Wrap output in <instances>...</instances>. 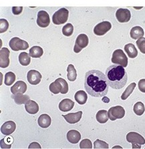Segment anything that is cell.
I'll use <instances>...</instances> for the list:
<instances>
[{
	"label": "cell",
	"mask_w": 145,
	"mask_h": 149,
	"mask_svg": "<svg viewBox=\"0 0 145 149\" xmlns=\"http://www.w3.org/2000/svg\"><path fill=\"white\" fill-rule=\"evenodd\" d=\"M12 97L14 100L15 102L18 105L25 104L29 100V97L28 95H24V94H13Z\"/></svg>",
	"instance_id": "obj_25"
},
{
	"label": "cell",
	"mask_w": 145,
	"mask_h": 149,
	"mask_svg": "<svg viewBox=\"0 0 145 149\" xmlns=\"http://www.w3.org/2000/svg\"><path fill=\"white\" fill-rule=\"evenodd\" d=\"M15 80V75L13 72H9L8 73L6 74L4 84H5L6 86H12L13 84L14 83Z\"/></svg>",
	"instance_id": "obj_31"
},
{
	"label": "cell",
	"mask_w": 145,
	"mask_h": 149,
	"mask_svg": "<svg viewBox=\"0 0 145 149\" xmlns=\"http://www.w3.org/2000/svg\"><path fill=\"white\" fill-rule=\"evenodd\" d=\"M67 72H68V74H67L68 80L70 81V82H74V81H75L76 80L77 72L74 66V65L72 64L68 65V68H67Z\"/></svg>",
	"instance_id": "obj_29"
},
{
	"label": "cell",
	"mask_w": 145,
	"mask_h": 149,
	"mask_svg": "<svg viewBox=\"0 0 145 149\" xmlns=\"http://www.w3.org/2000/svg\"><path fill=\"white\" fill-rule=\"evenodd\" d=\"M16 128L15 123L13 121H7L1 127V132L4 135L9 136L15 131Z\"/></svg>",
	"instance_id": "obj_16"
},
{
	"label": "cell",
	"mask_w": 145,
	"mask_h": 149,
	"mask_svg": "<svg viewBox=\"0 0 145 149\" xmlns=\"http://www.w3.org/2000/svg\"><path fill=\"white\" fill-rule=\"evenodd\" d=\"M88 43H89V39H88V36L84 33L80 34L76 40L75 45L74 47V52L76 54L80 52L84 48L87 47Z\"/></svg>",
	"instance_id": "obj_7"
},
{
	"label": "cell",
	"mask_w": 145,
	"mask_h": 149,
	"mask_svg": "<svg viewBox=\"0 0 145 149\" xmlns=\"http://www.w3.org/2000/svg\"><path fill=\"white\" fill-rule=\"evenodd\" d=\"M74 102L68 98H65L59 104V109L62 112H68L74 108Z\"/></svg>",
	"instance_id": "obj_18"
},
{
	"label": "cell",
	"mask_w": 145,
	"mask_h": 149,
	"mask_svg": "<svg viewBox=\"0 0 145 149\" xmlns=\"http://www.w3.org/2000/svg\"><path fill=\"white\" fill-rule=\"evenodd\" d=\"M108 85L106 75L97 70H92L86 73L84 88L89 95L96 98L103 97L108 92Z\"/></svg>",
	"instance_id": "obj_1"
},
{
	"label": "cell",
	"mask_w": 145,
	"mask_h": 149,
	"mask_svg": "<svg viewBox=\"0 0 145 149\" xmlns=\"http://www.w3.org/2000/svg\"><path fill=\"white\" fill-rule=\"evenodd\" d=\"M144 30L141 27L135 26L131 29L130 35L131 38L134 40H139V38L144 36Z\"/></svg>",
	"instance_id": "obj_22"
},
{
	"label": "cell",
	"mask_w": 145,
	"mask_h": 149,
	"mask_svg": "<svg viewBox=\"0 0 145 149\" xmlns=\"http://www.w3.org/2000/svg\"><path fill=\"white\" fill-rule=\"evenodd\" d=\"M124 50L130 58H135L138 56V51L133 44H127L124 46Z\"/></svg>",
	"instance_id": "obj_24"
},
{
	"label": "cell",
	"mask_w": 145,
	"mask_h": 149,
	"mask_svg": "<svg viewBox=\"0 0 145 149\" xmlns=\"http://www.w3.org/2000/svg\"><path fill=\"white\" fill-rule=\"evenodd\" d=\"M74 31V26L72 24H67L62 28V33L65 36H71Z\"/></svg>",
	"instance_id": "obj_33"
},
{
	"label": "cell",
	"mask_w": 145,
	"mask_h": 149,
	"mask_svg": "<svg viewBox=\"0 0 145 149\" xmlns=\"http://www.w3.org/2000/svg\"><path fill=\"white\" fill-rule=\"evenodd\" d=\"M29 148H41V146L38 143H32L29 144Z\"/></svg>",
	"instance_id": "obj_41"
},
{
	"label": "cell",
	"mask_w": 145,
	"mask_h": 149,
	"mask_svg": "<svg viewBox=\"0 0 145 149\" xmlns=\"http://www.w3.org/2000/svg\"><path fill=\"white\" fill-rule=\"evenodd\" d=\"M133 110L135 113L138 115V116H141L144 114L145 108L144 104L141 102H137L134 105Z\"/></svg>",
	"instance_id": "obj_32"
},
{
	"label": "cell",
	"mask_w": 145,
	"mask_h": 149,
	"mask_svg": "<svg viewBox=\"0 0 145 149\" xmlns=\"http://www.w3.org/2000/svg\"><path fill=\"white\" fill-rule=\"evenodd\" d=\"M27 84L24 81L19 80L14 84L13 86L11 87V92L13 94H24L27 90Z\"/></svg>",
	"instance_id": "obj_15"
},
{
	"label": "cell",
	"mask_w": 145,
	"mask_h": 149,
	"mask_svg": "<svg viewBox=\"0 0 145 149\" xmlns=\"http://www.w3.org/2000/svg\"><path fill=\"white\" fill-rule=\"evenodd\" d=\"M80 148H92V144L89 139H84L80 143Z\"/></svg>",
	"instance_id": "obj_38"
},
{
	"label": "cell",
	"mask_w": 145,
	"mask_h": 149,
	"mask_svg": "<svg viewBox=\"0 0 145 149\" xmlns=\"http://www.w3.org/2000/svg\"><path fill=\"white\" fill-rule=\"evenodd\" d=\"M50 23L49 15L46 11L41 10L38 13L37 24L40 28H47Z\"/></svg>",
	"instance_id": "obj_11"
},
{
	"label": "cell",
	"mask_w": 145,
	"mask_h": 149,
	"mask_svg": "<svg viewBox=\"0 0 145 149\" xmlns=\"http://www.w3.org/2000/svg\"><path fill=\"white\" fill-rule=\"evenodd\" d=\"M23 10V7H13L12 13L14 15H19Z\"/></svg>",
	"instance_id": "obj_40"
},
{
	"label": "cell",
	"mask_w": 145,
	"mask_h": 149,
	"mask_svg": "<svg viewBox=\"0 0 145 149\" xmlns=\"http://www.w3.org/2000/svg\"><path fill=\"white\" fill-rule=\"evenodd\" d=\"M69 11L64 8H60L54 13L52 16V22L55 25H61L65 24L68 19Z\"/></svg>",
	"instance_id": "obj_5"
},
{
	"label": "cell",
	"mask_w": 145,
	"mask_h": 149,
	"mask_svg": "<svg viewBox=\"0 0 145 149\" xmlns=\"http://www.w3.org/2000/svg\"><path fill=\"white\" fill-rule=\"evenodd\" d=\"M18 59H19V62L20 63V64L24 66H28L31 62L30 55L26 52L20 53L19 55V57H18Z\"/></svg>",
	"instance_id": "obj_28"
},
{
	"label": "cell",
	"mask_w": 145,
	"mask_h": 149,
	"mask_svg": "<svg viewBox=\"0 0 145 149\" xmlns=\"http://www.w3.org/2000/svg\"><path fill=\"white\" fill-rule=\"evenodd\" d=\"M82 116V112L79 111L75 113H69L66 115H62L66 121L69 124H76L80 120Z\"/></svg>",
	"instance_id": "obj_17"
},
{
	"label": "cell",
	"mask_w": 145,
	"mask_h": 149,
	"mask_svg": "<svg viewBox=\"0 0 145 149\" xmlns=\"http://www.w3.org/2000/svg\"><path fill=\"white\" fill-rule=\"evenodd\" d=\"M109 119L112 121L116 120V119H121L125 115V110L121 106H116L110 108L108 111Z\"/></svg>",
	"instance_id": "obj_8"
},
{
	"label": "cell",
	"mask_w": 145,
	"mask_h": 149,
	"mask_svg": "<svg viewBox=\"0 0 145 149\" xmlns=\"http://www.w3.org/2000/svg\"><path fill=\"white\" fill-rule=\"evenodd\" d=\"M9 46L13 51L17 52L20 50H26L28 49V43L17 37H14L11 39L9 42Z\"/></svg>",
	"instance_id": "obj_6"
},
{
	"label": "cell",
	"mask_w": 145,
	"mask_h": 149,
	"mask_svg": "<svg viewBox=\"0 0 145 149\" xmlns=\"http://www.w3.org/2000/svg\"><path fill=\"white\" fill-rule=\"evenodd\" d=\"M38 125L43 128H46L50 126L52 123V118L49 115L46 114H42L40 116L38 120Z\"/></svg>",
	"instance_id": "obj_21"
},
{
	"label": "cell",
	"mask_w": 145,
	"mask_h": 149,
	"mask_svg": "<svg viewBox=\"0 0 145 149\" xmlns=\"http://www.w3.org/2000/svg\"><path fill=\"white\" fill-rule=\"evenodd\" d=\"M116 17L118 21L121 23H126L130 21L131 13L127 9L120 8L116 11Z\"/></svg>",
	"instance_id": "obj_12"
},
{
	"label": "cell",
	"mask_w": 145,
	"mask_h": 149,
	"mask_svg": "<svg viewBox=\"0 0 145 149\" xmlns=\"http://www.w3.org/2000/svg\"><path fill=\"white\" fill-rule=\"evenodd\" d=\"M96 118L97 121L100 124H105L108 120L109 117H108V112L105 110H100L97 112L96 115Z\"/></svg>",
	"instance_id": "obj_26"
},
{
	"label": "cell",
	"mask_w": 145,
	"mask_h": 149,
	"mask_svg": "<svg viewBox=\"0 0 145 149\" xmlns=\"http://www.w3.org/2000/svg\"><path fill=\"white\" fill-rule=\"evenodd\" d=\"M44 54V50L40 46H33L29 49V55L34 58H39Z\"/></svg>",
	"instance_id": "obj_27"
},
{
	"label": "cell",
	"mask_w": 145,
	"mask_h": 149,
	"mask_svg": "<svg viewBox=\"0 0 145 149\" xmlns=\"http://www.w3.org/2000/svg\"><path fill=\"white\" fill-rule=\"evenodd\" d=\"M111 28H112V24H111L110 22L105 21L98 24L94 27V33L96 36H104L108 31L110 30Z\"/></svg>",
	"instance_id": "obj_10"
},
{
	"label": "cell",
	"mask_w": 145,
	"mask_h": 149,
	"mask_svg": "<svg viewBox=\"0 0 145 149\" xmlns=\"http://www.w3.org/2000/svg\"><path fill=\"white\" fill-rule=\"evenodd\" d=\"M111 61L113 64L121 65L124 68L128 66V58L121 49H117L113 52Z\"/></svg>",
	"instance_id": "obj_4"
},
{
	"label": "cell",
	"mask_w": 145,
	"mask_h": 149,
	"mask_svg": "<svg viewBox=\"0 0 145 149\" xmlns=\"http://www.w3.org/2000/svg\"><path fill=\"white\" fill-rule=\"evenodd\" d=\"M10 52L7 48H2L0 50V67L2 68H8L10 65Z\"/></svg>",
	"instance_id": "obj_13"
},
{
	"label": "cell",
	"mask_w": 145,
	"mask_h": 149,
	"mask_svg": "<svg viewBox=\"0 0 145 149\" xmlns=\"http://www.w3.org/2000/svg\"><path fill=\"white\" fill-rule=\"evenodd\" d=\"M94 148L96 149H99V148L108 149L109 148V146H108V143H106V142L101 141V140L97 139L94 143Z\"/></svg>",
	"instance_id": "obj_35"
},
{
	"label": "cell",
	"mask_w": 145,
	"mask_h": 149,
	"mask_svg": "<svg viewBox=\"0 0 145 149\" xmlns=\"http://www.w3.org/2000/svg\"><path fill=\"white\" fill-rule=\"evenodd\" d=\"M108 84L113 89L120 90L126 84L128 75L124 67L121 65H112L106 70Z\"/></svg>",
	"instance_id": "obj_2"
},
{
	"label": "cell",
	"mask_w": 145,
	"mask_h": 149,
	"mask_svg": "<svg viewBox=\"0 0 145 149\" xmlns=\"http://www.w3.org/2000/svg\"><path fill=\"white\" fill-rule=\"evenodd\" d=\"M126 141L128 143L132 144L133 148H136V145H138V144L142 145V144H145V140L144 137L139 133L135 132H130L128 133L127 135H126Z\"/></svg>",
	"instance_id": "obj_9"
},
{
	"label": "cell",
	"mask_w": 145,
	"mask_h": 149,
	"mask_svg": "<svg viewBox=\"0 0 145 149\" xmlns=\"http://www.w3.org/2000/svg\"><path fill=\"white\" fill-rule=\"evenodd\" d=\"M138 86L140 92L145 93V79H141L139 83H138Z\"/></svg>",
	"instance_id": "obj_39"
},
{
	"label": "cell",
	"mask_w": 145,
	"mask_h": 149,
	"mask_svg": "<svg viewBox=\"0 0 145 149\" xmlns=\"http://www.w3.org/2000/svg\"><path fill=\"white\" fill-rule=\"evenodd\" d=\"M9 23L5 19H0V33H4L8 30Z\"/></svg>",
	"instance_id": "obj_37"
},
{
	"label": "cell",
	"mask_w": 145,
	"mask_h": 149,
	"mask_svg": "<svg viewBox=\"0 0 145 149\" xmlns=\"http://www.w3.org/2000/svg\"><path fill=\"white\" fill-rule=\"evenodd\" d=\"M136 86H137L136 83L133 82L132 84H130L129 85L127 88H126V90H124V92L122 93V94L121 95V99L122 100H125L128 98L129 96H130V94L132 93L133 90H135Z\"/></svg>",
	"instance_id": "obj_30"
},
{
	"label": "cell",
	"mask_w": 145,
	"mask_h": 149,
	"mask_svg": "<svg viewBox=\"0 0 145 149\" xmlns=\"http://www.w3.org/2000/svg\"><path fill=\"white\" fill-rule=\"evenodd\" d=\"M49 91L54 94H58L61 93L62 94H66L68 92V84L64 79L59 78L51 83L49 86Z\"/></svg>",
	"instance_id": "obj_3"
},
{
	"label": "cell",
	"mask_w": 145,
	"mask_h": 149,
	"mask_svg": "<svg viewBox=\"0 0 145 149\" xmlns=\"http://www.w3.org/2000/svg\"><path fill=\"white\" fill-rule=\"evenodd\" d=\"M25 109L30 114H35L39 111V106L35 101L29 100L25 104Z\"/></svg>",
	"instance_id": "obj_19"
},
{
	"label": "cell",
	"mask_w": 145,
	"mask_h": 149,
	"mask_svg": "<svg viewBox=\"0 0 145 149\" xmlns=\"http://www.w3.org/2000/svg\"><path fill=\"white\" fill-rule=\"evenodd\" d=\"M27 79L30 84L37 85L41 82L42 75L38 71L35 70H31L28 72Z\"/></svg>",
	"instance_id": "obj_14"
},
{
	"label": "cell",
	"mask_w": 145,
	"mask_h": 149,
	"mask_svg": "<svg viewBox=\"0 0 145 149\" xmlns=\"http://www.w3.org/2000/svg\"><path fill=\"white\" fill-rule=\"evenodd\" d=\"M74 98L79 104L83 105L88 100V95L86 92L83 91V90H79L74 95Z\"/></svg>",
	"instance_id": "obj_23"
},
{
	"label": "cell",
	"mask_w": 145,
	"mask_h": 149,
	"mask_svg": "<svg viewBox=\"0 0 145 149\" xmlns=\"http://www.w3.org/2000/svg\"><path fill=\"white\" fill-rule=\"evenodd\" d=\"M67 139L70 143L77 144L81 139V134L76 130H71L67 133Z\"/></svg>",
	"instance_id": "obj_20"
},
{
	"label": "cell",
	"mask_w": 145,
	"mask_h": 149,
	"mask_svg": "<svg viewBox=\"0 0 145 149\" xmlns=\"http://www.w3.org/2000/svg\"><path fill=\"white\" fill-rule=\"evenodd\" d=\"M136 44H137L138 48L139 49L140 52L145 54V38L142 37L139 38L136 42Z\"/></svg>",
	"instance_id": "obj_36"
},
{
	"label": "cell",
	"mask_w": 145,
	"mask_h": 149,
	"mask_svg": "<svg viewBox=\"0 0 145 149\" xmlns=\"http://www.w3.org/2000/svg\"><path fill=\"white\" fill-rule=\"evenodd\" d=\"M102 101L105 102V103H108V102H109L110 100L108 98H106V97H105V98H102Z\"/></svg>",
	"instance_id": "obj_42"
},
{
	"label": "cell",
	"mask_w": 145,
	"mask_h": 149,
	"mask_svg": "<svg viewBox=\"0 0 145 149\" xmlns=\"http://www.w3.org/2000/svg\"><path fill=\"white\" fill-rule=\"evenodd\" d=\"M13 138L9 135V136L6 137L5 139L1 141V148H10L11 144L13 143Z\"/></svg>",
	"instance_id": "obj_34"
}]
</instances>
